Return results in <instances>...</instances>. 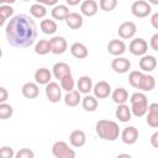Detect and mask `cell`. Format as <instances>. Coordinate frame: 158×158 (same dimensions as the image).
<instances>
[{"mask_svg": "<svg viewBox=\"0 0 158 158\" xmlns=\"http://www.w3.org/2000/svg\"><path fill=\"white\" fill-rule=\"evenodd\" d=\"M5 35L7 42L16 48L31 47L37 38V26L28 15L20 14L10 19L6 25Z\"/></svg>", "mask_w": 158, "mask_h": 158, "instance_id": "6da1fadb", "label": "cell"}, {"mask_svg": "<svg viewBox=\"0 0 158 158\" xmlns=\"http://www.w3.org/2000/svg\"><path fill=\"white\" fill-rule=\"evenodd\" d=\"M96 135L105 141H116L120 136V127L115 121L100 120L95 125Z\"/></svg>", "mask_w": 158, "mask_h": 158, "instance_id": "7a4b0ae2", "label": "cell"}, {"mask_svg": "<svg viewBox=\"0 0 158 158\" xmlns=\"http://www.w3.org/2000/svg\"><path fill=\"white\" fill-rule=\"evenodd\" d=\"M131 114L136 117H142L146 115L148 109V99L143 93H135L130 98Z\"/></svg>", "mask_w": 158, "mask_h": 158, "instance_id": "3957f363", "label": "cell"}, {"mask_svg": "<svg viewBox=\"0 0 158 158\" xmlns=\"http://www.w3.org/2000/svg\"><path fill=\"white\" fill-rule=\"evenodd\" d=\"M52 154L56 158H74L75 152L69 148L67 142L64 141H57L52 146Z\"/></svg>", "mask_w": 158, "mask_h": 158, "instance_id": "277c9868", "label": "cell"}, {"mask_svg": "<svg viewBox=\"0 0 158 158\" xmlns=\"http://www.w3.org/2000/svg\"><path fill=\"white\" fill-rule=\"evenodd\" d=\"M131 12L135 17L143 19V17H147L148 15H151L152 6H151V4H148L144 0H136L131 5Z\"/></svg>", "mask_w": 158, "mask_h": 158, "instance_id": "5b68a950", "label": "cell"}, {"mask_svg": "<svg viewBox=\"0 0 158 158\" xmlns=\"http://www.w3.org/2000/svg\"><path fill=\"white\" fill-rule=\"evenodd\" d=\"M128 51L131 52V54L137 56V57H142L143 54L147 53L148 51V43L146 42V40L138 37V38H133L130 44H128Z\"/></svg>", "mask_w": 158, "mask_h": 158, "instance_id": "8992f818", "label": "cell"}, {"mask_svg": "<svg viewBox=\"0 0 158 158\" xmlns=\"http://www.w3.org/2000/svg\"><path fill=\"white\" fill-rule=\"evenodd\" d=\"M46 96L53 104L59 102V100L62 99V88H60V85L56 81H49L48 84H46Z\"/></svg>", "mask_w": 158, "mask_h": 158, "instance_id": "52a82bcc", "label": "cell"}, {"mask_svg": "<svg viewBox=\"0 0 158 158\" xmlns=\"http://www.w3.org/2000/svg\"><path fill=\"white\" fill-rule=\"evenodd\" d=\"M137 32V26L132 21H125L118 26L117 33L122 40H130L132 38Z\"/></svg>", "mask_w": 158, "mask_h": 158, "instance_id": "ba28073f", "label": "cell"}, {"mask_svg": "<svg viewBox=\"0 0 158 158\" xmlns=\"http://www.w3.org/2000/svg\"><path fill=\"white\" fill-rule=\"evenodd\" d=\"M49 44H51V52L53 54H63L68 48V43L65 38L62 36H53L49 40Z\"/></svg>", "mask_w": 158, "mask_h": 158, "instance_id": "9c48e42d", "label": "cell"}, {"mask_svg": "<svg viewBox=\"0 0 158 158\" xmlns=\"http://www.w3.org/2000/svg\"><path fill=\"white\" fill-rule=\"evenodd\" d=\"M111 68L114 69L115 73H118V74H125L130 70L131 68V62L125 58V57H116L115 59H112L111 62Z\"/></svg>", "mask_w": 158, "mask_h": 158, "instance_id": "30bf717a", "label": "cell"}, {"mask_svg": "<svg viewBox=\"0 0 158 158\" xmlns=\"http://www.w3.org/2000/svg\"><path fill=\"white\" fill-rule=\"evenodd\" d=\"M93 91L96 99H105L111 94V85L105 80H100L93 85Z\"/></svg>", "mask_w": 158, "mask_h": 158, "instance_id": "8fae6325", "label": "cell"}, {"mask_svg": "<svg viewBox=\"0 0 158 158\" xmlns=\"http://www.w3.org/2000/svg\"><path fill=\"white\" fill-rule=\"evenodd\" d=\"M121 139L125 144H135L138 139V130L135 126L125 127L121 132Z\"/></svg>", "mask_w": 158, "mask_h": 158, "instance_id": "7c38bea8", "label": "cell"}, {"mask_svg": "<svg viewBox=\"0 0 158 158\" xmlns=\"http://www.w3.org/2000/svg\"><path fill=\"white\" fill-rule=\"evenodd\" d=\"M139 68L144 73H151L157 68V58L151 54H143L139 59Z\"/></svg>", "mask_w": 158, "mask_h": 158, "instance_id": "4fadbf2b", "label": "cell"}, {"mask_svg": "<svg viewBox=\"0 0 158 158\" xmlns=\"http://www.w3.org/2000/svg\"><path fill=\"white\" fill-rule=\"evenodd\" d=\"M107 52L115 57L122 56L126 52V44L122 40H111L107 43Z\"/></svg>", "mask_w": 158, "mask_h": 158, "instance_id": "5bb4252c", "label": "cell"}, {"mask_svg": "<svg viewBox=\"0 0 158 158\" xmlns=\"http://www.w3.org/2000/svg\"><path fill=\"white\" fill-rule=\"evenodd\" d=\"M67 26L72 30H79L81 26H83V15L81 14H78V12H69L67 15V17L64 19Z\"/></svg>", "mask_w": 158, "mask_h": 158, "instance_id": "9a60e30c", "label": "cell"}, {"mask_svg": "<svg viewBox=\"0 0 158 158\" xmlns=\"http://www.w3.org/2000/svg\"><path fill=\"white\" fill-rule=\"evenodd\" d=\"M147 123L148 126L156 128L158 127V104L157 102H152L151 105H148V109H147Z\"/></svg>", "mask_w": 158, "mask_h": 158, "instance_id": "2e32d148", "label": "cell"}, {"mask_svg": "<svg viewBox=\"0 0 158 158\" xmlns=\"http://www.w3.org/2000/svg\"><path fill=\"white\" fill-rule=\"evenodd\" d=\"M98 9H99V6L95 0H84L80 5V12H81V15H84L86 17L95 16L98 12Z\"/></svg>", "mask_w": 158, "mask_h": 158, "instance_id": "e0dca14e", "label": "cell"}, {"mask_svg": "<svg viewBox=\"0 0 158 158\" xmlns=\"http://www.w3.org/2000/svg\"><path fill=\"white\" fill-rule=\"evenodd\" d=\"M69 142L75 148L83 147L85 144V142H86V135H85V132L81 131V130H74V131H72V133L69 135Z\"/></svg>", "mask_w": 158, "mask_h": 158, "instance_id": "ac0fdd59", "label": "cell"}, {"mask_svg": "<svg viewBox=\"0 0 158 158\" xmlns=\"http://www.w3.org/2000/svg\"><path fill=\"white\" fill-rule=\"evenodd\" d=\"M21 93L26 99H36L40 94V89H38V84L37 83H25L21 88Z\"/></svg>", "mask_w": 158, "mask_h": 158, "instance_id": "d6986e66", "label": "cell"}, {"mask_svg": "<svg viewBox=\"0 0 158 158\" xmlns=\"http://www.w3.org/2000/svg\"><path fill=\"white\" fill-rule=\"evenodd\" d=\"M70 53L77 59H84V58L88 57L89 51H88V48H86V46L84 43H81V42H74L70 46Z\"/></svg>", "mask_w": 158, "mask_h": 158, "instance_id": "ffe728a7", "label": "cell"}, {"mask_svg": "<svg viewBox=\"0 0 158 158\" xmlns=\"http://www.w3.org/2000/svg\"><path fill=\"white\" fill-rule=\"evenodd\" d=\"M52 74L54 75L56 79L60 80L63 77H65V75H68V74H72V70H70V67H69L67 63H64V62H58V63H56V64L53 65V68H52Z\"/></svg>", "mask_w": 158, "mask_h": 158, "instance_id": "44dd1931", "label": "cell"}, {"mask_svg": "<svg viewBox=\"0 0 158 158\" xmlns=\"http://www.w3.org/2000/svg\"><path fill=\"white\" fill-rule=\"evenodd\" d=\"M52 79V73L49 72V69L47 68H38L36 72H35V80L37 84L40 85H46L51 81Z\"/></svg>", "mask_w": 158, "mask_h": 158, "instance_id": "7402d4cb", "label": "cell"}, {"mask_svg": "<svg viewBox=\"0 0 158 158\" xmlns=\"http://www.w3.org/2000/svg\"><path fill=\"white\" fill-rule=\"evenodd\" d=\"M64 104L69 107H75L79 105V102L81 101V96H80V93L78 90H70V91H67V94L64 95Z\"/></svg>", "mask_w": 158, "mask_h": 158, "instance_id": "603a6c76", "label": "cell"}, {"mask_svg": "<svg viewBox=\"0 0 158 158\" xmlns=\"http://www.w3.org/2000/svg\"><path fill=\"white\" fill-rule=\"evenodd\" d=\"M115 116L121 122H128L131 120V116H132L131 109L126 104H118V106H117V109L115 111Z\"/></svg>", "mask_w": 158, "mask_h": 158, "instance_id": "cb8c5ba5", "label": "cell"}, {"mask_svg": "<svg viewBox=\"0 0 158 158\" xmlns=\"http://www.w3.org/2000/svg\"><path fill=\"white\" fill-rule=\"evenodd\" d=\"M77 86H78V91L80 94H89L93 90V80L89 75H83L79 78Z\"/></svg>", "mask_w": 158, "mask_h": 158, "instance_id": "d4e9b609", "label": "cell"}, {"mask_svg": "<svg viewBox=\"0 0 158 158\" xmlns=\"http://www.w3.org/2000/svg\"><path fill=\"white\" fill-rule=\"evenodd\" d=\"M154 88H156V79H154V77L148 74V73L147 74L143 73L138 89H141L142 91H152Z\"/></svg>", "mask_w": 158, "mask_h": 158, "instance_id": "484cf974", "label": "cell"}, {"mask_svg": "<svg viewBox=\"0 0 158 158\" xmlns=\"http://www.w3.org/2000/svg\"><path fill=\"white\" fill-rule=\"evenodd\" d=\"M69 14V7L68 5H54L52 11H51V15L54 20H58V21H63L67 15Z\"/></svg>", "mask_w": 158, "mask_h": 158, "instance_id": "4316f807", "label": "cell"}, {"mask_svg": "<svg viewBox=\"0 0 158 158\" xmlns=\"http://www.w3.org/2000/svg\"><path fill=\"white\" fill-rule=\"evenodd\" d=\"M81 106L85 111H89V112H93L98 109V99L94 96V95H89V94H85V96L81 99Z\"/></svg>", "mask_w": 158, "mask_h": 158, "instance_id": "83f0119b", "label": "cell"}, {"mask_svg": "<svg viewBox=\"0 0 158 158\" xmlns=\"http://www.w3.org/2000/svg\"><path fill=\"white\" fill-rule=\"evenodd\" d=\"M40 28L44 35H54L58 26L57 22L54 20H49V19H44L41 21L40 23Z\"/></svg>", "mask_w": 158, "mask_h": 158, "instance_id": "f1b7e54d", "label": "cell"}, {"mask_svg": "<svg viewBox=\"0 0 158 158\" xmlns=\"http://www.w3.org/2000/svg\"><path fill=\"white\" fill-rule=\"evenodd\" d=\"M111 98H112V101L117 105L125 104L128 100V93L125 88H117L111 93Z\"/></svg>", "mask_w": 158, "mask_h": 158, "instance_id": "f546056e", "label": "cell"}, {"mask_svg": "<svg viewBox=\"0 0 158 158\" xmlns=\"http://www.w3.org/2000/svg\"><path fill=\"white\" fill-rule=\"evenodd\" d=\"M35 52H36V54H40V56L48 54V53L51 52L49 40H40V41L35 44Z\"/></svg>", "mask_w": 158, "mask_h": 158, "instance_id": "4dcf8cb0", "label": "cell"}, {"mask_svg": "<svg viewBox=\"0 0 158 158\" xmlns=\"http://www.w3.org/2000/svg\"><path fill=\"white\" fill-rule=\"evenodd\" d=\"M30 14L35 17V19H43L47 15V9L44 5L42 4H33L30 7Z\"/></svg>", "mask_w": 158, "mask_h": 158, "instance_id": "1f68e13d", "label": "cell"}, {"mask_svg": "<svg viewBox=\"0 0 158 158\" xmlns=\"http://www.w3.org/2000/svg\"><path fill=\"white\" fill-rule=\"evenodd\" d=\"M142 75H143L142 72H139V70H132V72L128 74V83L131 84V86L138 89V88H139L141 79H142Z\"/></svg>", "mask_w": 158, "mask_h": 158, "instance_id": "d6a6232c", "label": "cell"}, {"mask_svg": "<svg viewBox=\"0 0 158 158\" xmlns=\"http://www.w3.org/2000/svg\"><path fill=\"white\" fill-rule=\"evenodd\" d=\"M59 83H60V88H62V90H65V91H70V90H73V89H74V85H75L72 74H68V75L63 77V78L59 80Z\"/></svg>", "mask_w": 158, "mask_h": 158, "instance_id": "836d02e7", "label": "cell"}, {"mask_svg": "<svg viewBox=\"0 0 158 158\" xmlns=\"http://www.w3.org/2000/svg\"><path fill=\"white\" fill-rule=\"evenodd\" d=\"M14 109L10 104L6 102H0V120H7L12 116Z\"/></svg>", "mask_w": 158, "mask_h": 158, "instance_id": "e575fe53", "label": "cell"}, {"mask_svg": "<svg viewBox=\"0 0 158 158\" xmlns=\"http://www.w3.org/2000/svg\"><path fill=\"white\" fill-rule=\"evenodd\" d=\"M99 6L102 11H112L117 6V0H100Z\"/></svg>", "mask_w": 158, "mask_h": 158, "instance_id": "d590c367", "label": "cell"}, {"mask_svg": "<svg viewBox=\"0 0 158 158\" xmlns=\"http://www.w3.org/2000/svg\"><path fill=\"white\" fill-rule=\"evenodd\" d=\"M12 15H14V9H12L11 5H7V4L0 5V16H2L5 20H7Z\"/></svg>", "mask_w": 158, "mask_h": 158, "instance_id": "8d00e7d4", "label": "cell"}, {"mask_svg": "<svg viewBox=\"0 0 158 158\" xmlns=\"http://www.w3.org/2000/svg\"><path fill=\"white\" fill-rule=\"evenodd\" d=\"M15 157L16 158H33L35 153L30 148H21L17 153H15Z\"/></svg>", "mask_w": 158, "mask_h": 158, "instance_id": "74e56055", "label": "cell"}, {"mask_svg": "<svg viewBox=\"0 0 158 158\" xmlns=\"http://www.w3.org/2000/svg\"><path fill=\"white\" fill-rule=\"evenodd\" d=\"M14 157H15V152L11 147L4 146L0 148V158H14Z\"/></svg>", "mask_w": 158, "mask_h": 158, "instance_id": "f35d334b", "label": "cell"}, {"mask_svg": "<svg viewBox=\"0 0 158 158\" xmlns=\"http://www.w3.org/2000/svg\"><path fill=\"white\" fill-rule=\"evenodd\" d=\"M149 46L153 51H158V33H154L152 37H151V42H149Z\"/></svg>", "mask_w": 158, "mask_h": 158, "instance_id": "ab89813d", "label": "cell"}, {"mask_svg": "<svg viewBox=\"0 0 158 158\" xmlns=\"http://www.w3.org/2000/svg\"><path fill=\"white\" fill-rule=\"evenodd\" d=\"M7 99H9V91L5 88L0 86V102H6Z\"/></svg>", "mask_w": 158, "mask_h": 158, "instance_id": "60d3db41", "label": "cell"}, {"mask_svg": "<svg viewBox=\"0 0 158 158\" xmlns=\"http://www.w3.org/2000/svg\"><path fill=\"white\" fill-rule=\"evenodd\" d=\"M36 2L42 4L44 6H54V5H57L58 0H36Z\"/></svg>", "mask_w": 158, "mask_h": 158, "instance_id": "b9f144b4", "label": "cell"}, {"mask_svg": "<svg viewBox=\"0 0 158 158\" xmlns=\"http://www.w3.org/2000/svg\"><path fill=\"white\" fill-rule=\"evenodd\" d=\"M151 25L154 30H158V12H154L151 17Z\"/></svg>", "mask_w": 158, "mask_h": 158, "instance_id": "7bdbcfd3", "label": "cell"}, {"mask_svg": "<svg viewBox=\"0 0 158 158\" xmlns=\"http://www.w3.org/2000/svg\"><path fill=\"white\" fill-rule=\"evenodd\" d=\"M151 144L154 148H158V132H154L151 136Z\"/></svg>", "mask_w": 158, "mask_h": 158, "instance_id": "ee69618b", "label": "cell"}, {"mask_svg": "<svg viewBox=\"0 0 158 158\" xmlns=\"http://www.w3.org/2000/svg\"><path fill=\"white\" fill-rule=\"evenodd\" d=\"M65 2H67V5H69V6H75V5H78L79 2H81V0H65Z\"/></svg>", "mask_w": 158, "mask_h": 158, "instance_id": "f6af8a7d", "label": "cell"}, {"mask_svg": "<svg viewBox=\"0 0 158 158\" xmlns=\"http://www.w3.org/2000/svg\"><path fill=\"white\" fill-rule=\"evenodd\" d=\"M148 4H151V5H158V0H148Z\"/></svg>", "mask_w": 158, "mask_h": 158, "instance_id": "bcb514c9", "label": "cell"}, {"mask_svg": "<svg viewBox=\"0 0 158 158\" xmlns=\"http://www.w3.org/2000/svg\"><path fill=\"white\" fill-rule=\"evenodd\" d=\"M16 0H4V4H7V5H11V4H14Z\"/></svg>", "mask_w": 158, "mask_h": 158, "instance_id": "7dc6e473", "label": "cell"}, {"mask_svg": "<svg viewBox=\"0 0 158 158\" xmlns=\"http://www.w3.org/2000/svg\"><path fill=\"white\" fill-rule=\"evenodd\" d=\"M4 23H5V19H4L2 16H0V27H1Z\"/></svg>", "mask_w": 158, "mask_h": 158, "instance_id": "c3c4849f", "label": "cell"}, {"mask_svg": "<svg viewBox=\"0 0 158 158\" xmlns=\"http://www.w3.org/2000/svg\"><path fill=\"white\" fill-rule=\"evenodd\" d=\"M118 157H128L130 158V154H118Z\"/></svg>", "mask_w": 158, "mask_h": 158, "instance_id": "681fc988", "label": "cell"}, {"mask_svg": "<svg viewBox=\"0 0 158 158\" xmlns=\"http://www.w3.org/2000/svg\"><path fill=\"white\" fill-rule=\"evenodd\" d=\"M2 57V49H1V47H0V58Z\"/></svg>", "mask_w": 158, "mask_h": 158, "instance_id": "f907efd6", "label": "cell"}, {"mask_svg": "<svg viewBox=\"0 0 158 158\" xmlns=\"http://www.w3.org/2000/svg\"><path fill=\"white\" fill-rule=\"evenodd\" d=\"M4 4V0H0V5H2Z\"/></svg>", "mask_w": 158, "mask_h": 158, "instance_id": "816d5d0a", "label": "cell"}, {"mask_svg": "<svg viewBox=\"0 0 158 158\" xmlns=\"http://www.w3.org/2000/svg\"><path fill=\"white\" fill-rule=\"evenodd\" d=\"M22 1H30V0H22Z\"/></svg>", "mask_w": 158, "mask_h": 158, "instance_id": "f5cc1de1", "label": "cell"}]
</instances>
